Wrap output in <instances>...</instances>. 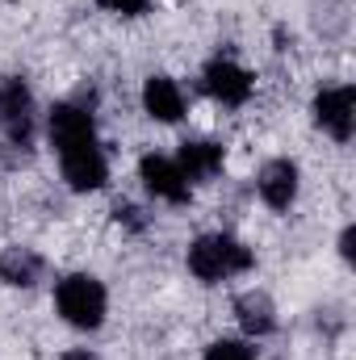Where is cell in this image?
Listing matches in <instances>:
<instances>
[{"instance_id":"4","label":"cell","mask_w":356,"mask_h":360,"mask_svg":"<svg viewBox=\"0 0 356 360\" xmlns=\"http://www.w3.org/2000/svg\"><path fill=\"white\" fill-rule=\"evenodd\" d=\"M201 89L210 92L214 101H222V105H243L252 96V76L239 63H231V59H214L201 72Z\"/></svg>"},{"instance_id":"15","label":"cell","mask_w":356,"mask_h":360,"mask_svg":"<svg viewBox=\"0 0 356 360\" xmlns=\"http://www.w3.org/2000/svg\"><path fill=\"white\" fill-rule=\"evenodd\" d=\"M147 4H151V0H101V8H109V13H117V17H143Z\"/></svg>"},{"instance_id":"11","label":"cell","mask_w":356,"mask_h":360,"mask_svg":"<svg viewBox=\"0 0 356 360\" xmlns=\"http://www.w3.org/2000/svg\"><path fill=\"white\" fill-rule=\"evenodd\" d=\"M143 109L155 117V122H177L184 113V96L168 76H151L147 89H143Z\"/></svg>"},{"instance_id":"2","label":"cell","mask_w":356,"mask_h":360,"mask_svg":"<svg viewBox=\"0 0 356 360\" xmlns=\"http://www.w3.org/2000/svg\"><path fill=\"white\" fill-rule=\"evenodd\" d=\"M55 306H59V314H63L72 327L92 331V327H101V319H105V289H101L96 276H84V272L63 276L59 289H55Z\"/></svg>"},{"instance_id":"5","label":"cell","mask_w":356,"mask_h":360,"mask_svg":"<svg viewBox=\"0 0 356 360\" xmlns=\"http://www.w3.org/2000/svg\"><path fill=\"white\" fill-rule=\"evenodd\" d=\"M30 109H34V101H30V89L21 80H4L0 84V130L13 143H21V147L30 143V126H34Z\"/></svg>"},{"instance_id":"6","label":"cell","mask_w":356,"mask_h":360,"mask_svg":"<svg viewBox=\"0 0 356 360\" xmlns=\"http://www.w3.org/2000/svg\"><path fill=\"white\" fill-rule=\"evenodd\" d=\"M51 143L63 151H76V147H89L92 143V113L80 105H55L51 109Z\"/></svg>"},{"instance_id":"12","label":"cell","mask_w":356,"mask_h":360,"mask_svg":"<svg viewBox=\"0 0 356 360\" xmlns=\"http://www.w3.org/2000/svg\"><path fill=\"white\" fill-rule=\"evenodd\" d=\"M0 276L8 281V285H34L38 276H42V260L34 256V252H25V248H8L4 256H0Z\"/></svg>"},{"instance_id":"10","label":"cell","mask_w":356,"mask_h":360,"mask_svg":"<svg viewBox=\"0 0 356 360\" xmlns=\"http://www.w3.org/2000/svg\"><path fill=\"white\" fill-rule=\"evenodd\" d=\"M184 180H210L222 172V147L218 143H184L177 160Z\"/></svg>"},{"instance_id":"1","label":"cell","mask_w":356,"mask_h":360,"mask_svg":"<svg viewBox=\"0 0 356 360\" xmlns=\"http://www.w3.org/2000/svg\"><path fill=\"white\" fill-rule=\"evenodd\" d=\"M248 269H252V252L231 235H205L189 248V272L201 281H227Z\"/></svg>"},{"instance_id":"7","label":"cell","mask_w":356,"mask_h":360,"mask_svg":"<svg viewBox=\"0 0 356 360\" xmlns=\"http://www.w3.org/2000/svg\"><path fill=\"white\" fill-rule=\"evenodd\" d=\"M109 176V164L101 155V147L89 143V147H76V151H63V180L76 188V193H92L101 188Z\"/></svg>"},{"instance_id":"16","label":"cell","mask_w":356,"mask_h":360,"mask_svg":"<svg viewBox=\"0 0 356 360\" xmlns=\"http://www.w3.org/2000/svg\"><path fill=\"white\" fill-rule=\"evenodd\" d=\"M117 222H126V226L143 231V218H139V210H134V205H117Z\"/></svg>"},{"instance_id":"9","label":"cell","mask_w":356,"mask_h":360,"mask_svg":"<svg viewBox=\"0 0 356 360\" xmlns=\"http://www.w3.org/2000/svg\"><path fill=\"white\" fill-rule=\"evenodd\" d=\"M260 197L272 210H289L293 197H298V164H289V160L265 164V172H260Z\"/></svg>"},{"instance_id":"14","label":"cell","mask_w":356,"mask_h":360,"mask_svg":"<svg viewBox=\"0 0 356 360\" xmlns=\"http://www.w3.org/2000/svg\"><path fill=\"white\" fill-rule=\"evenodd\" d=\"M205 360H256V356H252V348L239 344V340H218V344L205 348Z\"/></svg>"},{"instance_id":"17","label":"cell","mask_w":356,"mask_h":360,"mask_svg":"<svg viewBox=\"0 0 356 360\" xmlns=\"http://www.w3.org/2000/svg\"><path fill=\"white\" fill-rule=\"evenodd\" d=\"M63 360H96L89 348H76V352H63Z\"/></svg>"},{"instance_id":"8","label":"cell","mask_w":356,"mask_h":360,"mask_svg":"<svg viewBox=\"0 0 356 360\" xmlns=\"http://www.w3.org/2000/svg\"><path fill=\"white\" fill-rule=\"evenodd\" d=\"M139 172H143V184H147L155 197H164V201H172V205H184V201H189V180L180 176V168L172 160H164V155H143Z\"/></svg>"},{"instance_id":"3","label":"cell","mask_w":356,"mask_h":360,"mask_svg":"<svg viewBox=\"0 0 356 360\" xmlns=\"http://www.w3.org/2000/svg\"><path fill=\"white\" fill-rule=\"evenodd\" d=\"M356 92L348 84H340V89H323L314 96V122L331 134V139H340V143H348L352 139V126H356Z\"/></svg>"},{"instance_id":"13","label":"cell","mask_w":356,"mask_h":360,"mask_svg":"<svg viewBox=\"0 0 356 360\" xmlns=\"http://www.w3.org/2000/svg\"><path fill=\"white\" fill-rule=\"evenodd\" d=\"M235 310H239V323H243L248 335H268V331L276 327V319H272V302H268L265 293H243Z\"/></svg>"}]
</instances>
